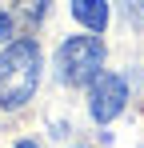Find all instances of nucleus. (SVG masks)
I'll return each instance as SVG.
<instances>
[{
  "label": "nucleus",
  "instance_id": "6",
  "mask_svg": "<svg viewBox=\"0 0 144 148\" xmlns=\"http://www.w3.org/2000/svg\"><path fill=\"white\" fill-rule=\"evenodd\" d=\"M12 36V20H8V12H0V40H8Z\"/></svg>",
  "mask_w": 144,
  "mask_h": 148
},
{
  "label": "nucleus",
  "instance_id": "1",
  "mask_svg": "<svg viewBox=\"0 0 144 148\" xmlns=\"http://www.w3.org/2000/svg\"><path fill=\"white\" fill-rule=\"evenodd\" d=\"M40 84V44L36 40H12L0 52V108L16 112L24 108Z\"/></svg>",
  "mask_w": 144,
  "mask_h": 148
},
{
  "label": "nucleus",
  "instance_id": "3",
  "mask_svg": "<svg viewBox=\"0 0 144 148\" xmlns=\"http://www.w3.org/2000/svg\"><path fill=\"white\" fill-rule=\"evenodd\" d=\"M124 100H128V80L116 72H100L88 88V112L96 124H108L112 116L124 112Z\"/></svg>",
  "mask_w": 144,
  "mask_h": 148
},
{
  "label": "nucleus",
  "instance_id": "4",
  "mask_svg": "<svg viewBox=\"0 0 144 148\" xmlns=\"http://www.w3.org/2000/svg\"><path fill=\"white\" fill-rule=\"evenodd\" d=\"M72 16L88 32H104L108 28V0H72Z\"/></svg>",
  "mask_w": 144,
  "mask_h": 148
},
{
  "label": "nucleus",
  "instance_id": "7",
  "mask_svg": "<svg viewBox=\"0 0 144 148\" xmlns=\"http://www.w3.org/2000/svg\"><path fill=\"white\" fill-rule=\"evenodd\" d=\"M16 148H36V144H32V140H20V144H16Z\"/></svg>",
  "mask_w": 144,
  "mask_h": 148
},
{
  "label": "nucleus",
  "instance_id": "2",
  "mask_svg": "<svg viewBox=\"0 0 144 148\" xmlns=\"http://www.w3.org/2000/svg\"><path fill=\"white\" fill-rule=\"evenodd\" d=\"M56 72L64 84H92L104 72V40L100 36H68L56 52Z\"/></svg>",
  "mask_w": 144,
  "mask_h": 148
},
{
  "label": "nucleus",
  "instance_id": "5",
  "mask_svg": "<svg viewBox=\"0 0 144 148\" xmlns=\"http://www.w3.org/2000/svg\"><path fill=\"white\" fill-rule=\"evenodd\" d=\"M16 4L24 8V16H32V20H40L48 12V0H16Z\"/></svg>",
  "mask_w": 144,
  "mask_h": 148
}]
</instances>
